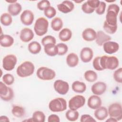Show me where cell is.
I'll return each instance as SVG.
<instances>
[{
  "instance_id": "7bdbcfd3",
  "label": "cell",
  "mask_w": 122,
  "mask_h": 122,
  "mask_svg": "<svg viewBox=\"0 0 122 122\" xmlns=\"http://www.w3.org/2000/svg\"><path fill=\"white\" fill-rule=\"evenodd\" d=\"M81 10L83 12L87 14L92 13L95 11V9L91 7L86 1L84 2L81 5Z\"/></svg>"
},
{
  "instance_id": "7c38bea8",
  "label": "cell",
  "mask_w": 122,
  "mask_h": 122,
  "mask_svg": "<svg viewBox=\"0 0 122 122\" xmlns=\"http://www.w3.org/2000/svg\"><path fill=\"white\" fill-rule=\"evenodd\" d=\"M34 19V15L32 11L25 10L23 11L20 16V20L22 23L26 26L32 24Z\"/></svg>"
},
{
  "instance_id": "c3c4849f",
  "label": "cell",
  "mask_w": 122,
  "mask_h": 122,
  "mask_svg": "<svg viewBox=\"0 0 122 122\" xmlns=\"http://www.w3.org/2000/svg\"><path fill=\"white\" fill-rule=\"evenodd\" d=\"M0 122H10V120L7 116L1 115L0 116Z\"/></svg>"
},
{
  "instance_id": "8d00e7d4",
  "label": "cell",
  "mask_w": 122,
  "mask_h": 122,
  "mask_svg": "<svg viewBox=\"0 0 122 122\" xmlns=\"http://www.w3.org/2000/svg\"><path fill=\"white\" fill-rule=\"evenodd\" d=\"M58 48V55L62 56L65 55L68 51V46L64 43H59L56 45Z\"/></svg>"
},
{
  "instance_id": "cb8c5ba5",
  "label": "cell",
  "mask_w": 122,
  "mask_h": 122,
  "mask_svg": "<svg viewBox=\"0 0 122 122\" xmlns=\"http://www.w3.org/2000/svg\"><path fill=\"white\" fill-rule=\"evenodd\" d=\"M66 63L70 67H75L79 63V57L78 55L73 52L69 53L66 57Z\"/></svg>"
},
{
  "instance_id": "1f68e13d",
  "label": "cell",
  "mask_w": 122,
  "mask_h": 122,
  "mask_svg": "<svg viewBox=\"0 0 122 122\" xmlns=\"http://www.w3.org/2000/svg\"><path fill=\"white\" fill-rule=\"evenodd\" d=\"M0 21L1 24L3 26H10L12 22V16L9 13H4L0 16Z\"/></svg>"
},
{
  "instance_id": "9a60e30c",
  "label": "cell",
  "mask_w": 122,
  "mask_h": 122,
  "mask_svg": "<svg viewBox=\"0 0 122 122\" xmlns=\"http://www.w3.org/2000/svg\"><path fill=\"white\" fill-rule=\"evenodd\" d=\"M58 10L63 13H68L72 11L74 8L73 3L70 0H64L57 5Z\"/></svg>"
},
{
  "instance_id": "603a6c76",
  "label": "cell",
  "mask_w": 122,
  "mask_h": 122,
  "mask_svg": "<svg viewBox=\"0 0 122 122\" xmlns=\"http://www.w3.org/2000/svg\"><path fill=\"white\" fill-rule=\"evenodd\" d=\"M21 5L17 2L10 4L8 7V12L12 16H16L18 15L21 12Z\"/></svg>"
},
{
  "instance_id": "44dd1931",
  "label": "cell",
  "mask_w": 122,
  "mask_h": 122,
  "mask_svg": "<svg viewBox=\"0 0 122 122\" xmlns=\"http://www.w3.org/2000/svg\"><path fill=\"white\" fill-rule=\"evenodd\" d=\"M95 118L99 121H103L108 116V109L104 106H100L94 112Z\"/></svg>"
},
{
  "instance_id": "7a4b0ae2",
  "label": "cell",
  "mask_w": 122,
  "mask_h": 122,
  "mask_svg": "<svg viewBox=\"0 0 122 122\" xmlns=\"http://www.w3.org/2000/svg\"><path fill=\"white\" fill-rule=\"evenodd\" d=\"M120 10V7L118 5L116 4H110L107 10L105 21L112 26L117 25V16Z\"/></svg>"
},
{
  "instance_id": "6da1fadb",
  "label": "cell",
  "mask_w": 122,
  "mask_h": 122,
  "mask_svg": "<svg viewBox=\"0 0 122 122\" xmlns=\"http://www.w3.org/2000/svg\"><path fill=\"white\" fill-rule=\"evenodd\" d=\"M100 63L103 70L106 69L114 70L118 67L119 64L118 59L114 56L103 55L100 56Z\"/></svg>"
},
{
  "instance_id": "681fc988",
  "label": "cell",
  "mask_w": 122,
  "mask_h": 122,
  "mask_svg": "<svg viewBox=\"0 0 122 122\" xmlns=\"http://www.w3.org/2000/svg\"><path fill=\"white\" fill-rule=\"evenodd\" d=\"M106 122H118L115 119L112 118V117H110L108 118L107 120H106Z\"/></svg>"
},
{
  "instance_id": "ffe728a7",
  "label": "cell",
  "mask_w": 122,
  "mask_h": 122,
  "mask_svg": "<svg viewBox=\"0 0 122 122\" xmlns=\"http://www.w3.org/2000/svg\"><path fill=\"white\" fill-rule=\"evenodd\" d=\"M111 40V37L103 31L99 30L97 32V36L95 39V41L98 45L102 46L105 42L110 41Z\"/></svg>"
},
{
  "instance_id": "484cf974",
  "label": "cell",
  "mask_w": 122,
  "mask_h": 122,
  "mask_svg": "<svg viewBox=\"0 0 122 122\" xmlns=\"http://www.w3.org/2000/svg\"><path fill=\"white\" fill-rule=\"evenodd\" d=\"M72 35V33L71 30L66 28L60 30L59 33V38L61 41L66 42L71 40Z\"/></svg>"
},
{
  "instance_id": "60d3db41",
  "label": "cell",
  "mask_w": 122,
  "mask_h": 122,
  "mask_svg": "<svg viewBox=\"0 0 122 122\" xmlns=\"http://www.w3.org/2000/svg\"><path fill=\"white\" fill-rule=\"evenodd\" d=\"M51 6L50 2L48 0H42L39 1L37 4V8L40 10H44L47 8Z\"/></svg>"
},
{
  "instance_id": "7dc6e473",
  "label": "cell",
  "mask_w": 122,
  "mask_h": 122,
  "mask_svg": "<svg viewBox=\"0 0 122 122\" xmlns=\"http://www.w3.org/2000/svg\"><path fill=\"white\" fill-rule=\"evenodd\" d=\"M48 122H60V119L58 115L52 114L49 116L48 118Z\"/></svg>"
},
{
  "instance_id": "ab89813d",
  "label": "cell",
  "mask_w": 122,
  "mask_h": 122,
  "mask_svg": "<svg viewBox=\"0 0 122 122\" xmlns=\"http://www.w3.org/2000/svg\"><path fill=\"white\" fill-rule=\"evenodd\" d=\"M113 76L115 81L121 83L122 82V68L120 67L115 70L113 72Z\"/></svg>"
},
{
  "instance_id": "9c48e42d",
  "label": "cell",
  "mask_w": 122,
  "mask_h": 122,
  "mask_svg": "<svg viewBox=\"0 0 122 122\" xmlns=\"http://www.w3.org/2000/svg\"><path fill=\"white\" fill-rule=\"evenodd\" d=\"M86 102L85 98L81 95L72 97L69 101V107L70 110L76 111L84 106Z\"/></svg>"
},
{
  "instance_id": "ee69618b",
  "label": "cell",
  "mask_w": 122,
  "mask_h": 122,
  "mask_svg": "<svg viewBox=\"0 0 122 122\" xmlns=\"http://www.w3.org/2000/svg\"><path fill=\"white\" fill-rule=\"evenodd\" d=\"M100 56H97L93 59L92 61V65L93 68H94V69L98 71H103L100 65Z\"/></svg>"
},
{
  "instance_id": "f907efd6",
  "label": "cell",
  "mask_w": 122,
  "mask_h": 122,
  "mask_svg": "<svg viewBox=\"0 0 122 122\" xmlns=\"http://www.w3.org/2000/svg\"><path fill=\"white\" fill-rule=\"evenodd\" d=\"M6 1L8 3H10V4L11 3H15V2H17V0H12V1H11V0H6Z\"/></svg>"
},
{
  "instance_id": "816d5d0a",
  "label": "cell",
  "mask_w": 122,
  "mask_h": 122,
  "mask_svg": "<svg viewBox=\"0 0 122 122\" xmlns=\"http://www.w3.org/2000/svg\"><path fill=\"white\" fill-rule=\"evenodd\" d=\"M83 1H74L76 3H81V2H82Z\"/></svg>"
},
{
  "instance_id": "30bf717a",
  "label": "cell",
  "mask_w": 122,
  "mask_h": 122,
  "mask_svg": "<svg viewBox=\"0 0 122 122\" xmlns=\"http://www.w3.org/2000/svg\"><path fill=\"white\" fill-rule=\"evenodd\" d=\"M17 62L16 56L14 54H8L5 56L2 60V67L5 71L13 70Z\"/></svg>"
},
{
  "instance_id": "7402d4cb",
  "label": "cell",
  "mask_w": 122,
  "mask_h": 122,
  "mask_svg": "<svg viewBox=\"0 0 122 122\" xmlns=\"http://www.w3.org/2000/svg\"><path fill=\"white\" fill-rule=\"evenodd\" d=\"M14 39L8 34H1L0 36V44L2 47L8 48L11 47L14 43Z\"/></svg>"
},
{
  "instance_id": "4fadbf2b",
  "label": "cell",
  "mask_w": 122,
  "mask_h": 122,
  "mask_svg": "<svg viewBox=\"0 0 122 122\" xmlns=\"http://www.w3.org/2000/svg\"><path fill=\"white\" fill-rule=\"evenodd\" d=\"M80 56L81 61L83 62H89L91 61L93 58V51L90 47H84L80 51Z\"/></svg>"
},
{
  "instance_id": "ba28073f",
  "label": "cell",
  "mask_w": 122,
  "mask_h": 122,
  "mask_svg": "<svg viewBox=\"0 0 122 122\" xmlns=\"http://www.w3.org/2000/svg\"><path fill=\"white\" fill-rule=\"evenodd\" d=\"M0 97L5 102H9L14 97V92L12 89L7 86L1 81L0 82Z\"/></svg>"
},
{
  "instance_id": "4316f807",
  "label": "cell",
  "mask_w": 122,
  "mask_h": 122,
  "mask_svg": "<svg viewBox=\"0 0 122 122\" xmlns=\"http://www.w3.org/2000/svg\"><path fill=\"white\" fill-rule=\"evenodd\" d=\"M72 90L76 93H83L86 90V85L85 83L79 81H74L71 85Z\"/></svg>"
},
{
  "instance_id": "5bb4252c",
  "label": "cell",
  "mask_w": 122,
  "mask_h": 122,
  "mask_svg": "<svg viewBox=\"0 0 122 122\" xmlns=\"http://www.w3.org/2000/svg\"><path fill=\"white\" fill-rule=\"evenodd\" d=\"M103 50L107 54H112L117 52L119 49V44L113 41H108L103 44Z\"/></svg>"
},
{
  "instance_id": "f35d334b",
  "label": "cell",
  "mask_w": 122,
  "mask_h": 122,
  "mask_svg": "<svg viewBox=\"0 0 122 122\" xmlns=\"http://www.w3.org/2000/svg\"><path fill=\"white\" fill-rule=\"evenodd\" d=\"M42 45L44 46L45 45L49 43L56 44V40L55 38L51 35H47L43 37L41 40Z\"/></svg>"
},
{
  "instance_id": "52a82bcc",
  "label": "cell",
  "mask_w": 122,
  "mask_h": 122,
  "mask_svg": "<svg viewBox=\"0 0 122 122\" xmlns=\"http://www.w3.org/2000/svg\"><path fill=\"white\" fill-rule=\"evenodd\" d=\"M108 115L115 119L117 121L122 119V107L121 103H113L109 105L108 109Z\"/></svg>"
},
{
  "instance_id": "2e32d148",
  "label": "cell",
  "mask_w": 122,
  "mask_h": 122,
  "mask_svg": "<svg viewBox=\"0 0 122 122\" xmlns=\"http://www.w3.org/2000/svg\"><path fill=\"white\" fill-rule=\"evenodd\" d=\"M107 89L106 84L103 81H97L94 83L91 87L92 92L96 95L103 94Z\"/></svg>"
},
{
  "instance_id": "e575fe53",
  "label": "cell",
  "mask_w": 122,
  "mask_h": 122,
  "mask_svg": "<svg viewBox=\"0 0 122 122\" xmlns=\"http://www.w3.org/2000/svg\"><path fill=\"white\" fill-rule=\"evenodd\" d=\"M103 28L104 30L107 33L114 34L117 31L118 25H116L115 26H112V25L108 24L105 21H104V22L103 23Z\"/></svg>"
},
{
  "instance_id": "3957f363",
  "label": "cell",
  "mask_w": 122,
  "mask_h": 122,
  "mask_svg": "<svg viewBox=\"0 0 122 122\" xmlns=\"http://www.w3.org/2000/svg\"><path fill=\"white\" fill-rule=\"evenodd\" d=\"M35 66L30 61H25L21 63L16 70V73L20 78H25L31 76L34 73Z\"/></svg>"
},
{
  "instance_id": "b9f144b4",
  "label": "cell",
  "mask_w": 122,
  "mask_h": 122,
  "mask_svg": "<svg viewBox=\"0 0 122 122\" xmlns=\"http://www.w3.org/2000/svg\"><path fill=\"white\" fill-rule=\"evenodd\" d=\"M106 7V4L105 2L102 1H100L99 6L95 10L96 13L100 15L103 14L105 11Z\"/></svg>"
},
{
  "instance_id": "d6a6232c",
  "label": "cell",
  "mask_w": 122,
  "mask_h": 122,
  "mask_svg": "<svg viewBox=\"0 0 122 122\" xmlns=\"http://www.w3.org/2000/svg\"><path fill=\"white\" fill-rule=\"evenodd\" d=\"M79 116V113L76 110H69L67 111L65 113V117L66 119L71 122H74L78 120Z\"/></svg>"
},
{
  "instance_id": "4dcf8cb0",
  "label": "cell",
  "mask_w": 122,
  "mask_h": 122,
  "mask_svg": "<svg viewBox=\"0 0 122 122\" xmlns=\"http://www.w3.org/2000/svg\"><path fill=\"white\" fill-rule=\"evenodd\" d=\"M84 77L87 81L92 82L97 80L98 78V75L94 71L88 70L84 72Z\"/></svg>"
},
{
  "instance_id": "bcb514c9",
  "label": "cell",
  "mask_w": 122,
  "mask_h": 122,
  "mask_svg": "<svg viewBox=\"0 0 122 122\" xmlns=\"http://www.w3.org/2000/svg\"><path fill=\"white\" fill-rule=\"evenodd\" d=\"M86 2L91 7L95 9H95L99 6L100 1L98 0H87Z\"/></svg>"
},
{
  "instance_id": "277c9868",
  "label": "cell",
  "mask_w": 122,
  "mask_h": 122,
  "mask_svg": "<svg viewBox=\"0 0 122 122\" xmlns=\"http://www.w3.org/2000/svg\"><path fill=\"white\" fill-rule=\"evenodd\" d=\"M48 27V20L45 18L41 17L35 21L34 25V30L37 36H42L47 32Z\"/></svg>"
},
{
  "instance_id": "8fae6325",
  "label": "cell",
  "mask_w": 122,
  "mask_h": 122,
  "mask_svg": "<svg viewBox=\"0 0 122 122\" xmlns=\"http://www.w3.org/2000/svg\"><path fill=\"white\" fill-rule=\"evenodd\" d=\"M53 87L55 91L61 95L66 94L69 90V83L62 80L55 81L53 84Z\"/></svg>"
},
{
  "instance_id": "f546056e",
  "label": "cell",
  "mask_w": 122,
  "mask_h": 122,
  "mask_svg": "<svg viewBox=\"0 0 122 122\" xmlns=\"http://www.w3.org/2000/svg\"><path fill=\"white\" fill-rule=\"evenodd\" d=\"M11 112L15 117L17 118H22L24 116L25 111L24 108L22 106L14 105L12 108Z\"/></svg>"
},
{
  "instance_id": "8992f818",
  "label": "cell",
  "mask_w": 122,
  "mask_h": 122,
  "mask_svg": "<svg viewBox=\"0 0 122 122\" xmlns=\"http://www.w3.org/2000/svg\"><path fill=\"white\" fill-rule=\"evenodd\" d=\"M36 75L40 80L51 81L56 76V73L52 69L46 67H41L37 70Z\"/></svg>"
},
{
  "instance_id": "5b68a950",
  "label": "cell",
  "mask_w": 122,
  "mask_h": 122,
  "mask_svg": "<svg viewBox=\"0 0 122 122\" xmlns=\"http://www.w3.org/2000/svg\"><path fill=\"white\" fill-rule=\"evenodd\" d=\"M67 102L65 99L61 97L56 98L50 101L49 103V108L52 112H61L67 109Z\"/></svg>"
},
{
  "instance_id": "d590c367",
  "label": "cell",
  "mask_w": 122,
  "mask_h": 122,
  "mask_svg": "<svg viewBox=\"0 0 122 122\" xmlns=\"http://www.w3.org/2000/svg\"><path fill=\"white\" fill-rule=\"evenodd\" d=\"M44 15L49 19L53 18L56 14V10L52 6H49L44 10Z\"/></svg>"
},
{
  "instance_id": "e0dca14e",
  "label": "cell",
  "mask_w": 122,
  "mask_h": 122,
  "mask_svg": "<svg viewBox=\"0 0 122 122\" xmlns=\"http://www.w3.org/2000/svg\"><path fill=\"white\" fill-rule=\"evenodd\" d=\"M34 36V32L31 29L29 28H24L20 31V38L22 42H28L31 41Z\"/></svg>"
},
{
  "instance_id": "f1b7e54d",
  "label": "cell",
  "mask_w": 122,
  "mask_h": 122,
  "mask_svg": "<svg viewBox=\"0 0 122 122\" xmlns=\"http://www.w3.org/2000/svg\"><path fill=\"white\" fill-rule=\"evenodd\" d=\"M63 27V21L60 17L54 18L51 21V27L55 31H60Z\"/></svg>"
},
{
  "instance_id": "f6af8a7d",
  "label": "cell",
  "mask_w": 122,
  "mask_h": 122,
  "mask_svg": "<svg viewBox=\"0 0 122 122\" xmlns=\"http://www.w3.org/2000/svg\"><path fill=\"white\" fill-rule=\"evenodd\" d=\"M80 121L81 122H96V120L90 115L85 114L81 116Z\"/></svg>"
},
{
  "instance_id": "d4e9b609",
  "label": "cell",
  "mask_w": 122,
  "mask_h": 122,
  "mask_svg": "<svg viewBox=\"0 0 122 122\" xmlns=\"http://www.w3.org/2000/svg\"><path fill=\"white\" fill-rule=\"evenodd\" d=\"M45 53L48 56L53 57L58 54V48L55 44L49 43L44 46Z\"/></svg>"
},
{
  "instance_id": "74e56055",
  "label": "cell",
  "mask_w": 122,
  "mask_h": 122,
  "mask_svg": "<svg viewBox=\"0 0 122 122\" xmlns=\"http://www.w3.org/2000/svg\"><path fill=\"white\" fill-rule=\"evenodd\" d=\"M3 82L7 85H11L14 82V77L13 75L10 73H6L4 74L2 78Z\"/></svg>"
},
{
  "instance_id": "83f0119b",
  "label": "cell",
  "mask_w": 122,
  "mask_h": 122,
  "mask_svg": "<svg viewBox=\"0 0 122 122\" xmlns=\"http://www.w3.org/2000/svg\"><path fill=\"white\" fill-rule=\"evenodd\" d=\"M28 49L29 52L32 54H38L41 50V45L37 41L30 42L28 46Z\"/></svg>"
},
{
  "instance_id": "836d02e7",
  "label": "cell",
  "mask_w": 122,
  "mask_h": 122,
  "mask_svg": "<svg viewBox=\"0 0 122 122\" xmlns=\"http://www.w3.org/2000/svg\"><path fill=\"white\" fill-rule=\"evenodd\" d=\"M32 119L33 120V122H44L45 120V115L42 112L36 111L33 113Z\"/></svg>"
},
{
  "instance_id": "d6986e66",
  "label": "cell",
  "mask_w": 122,
  "mask_h": 122,
  "mask_svg": "<svg viewBox=\"0 0 122 122\" xmlns=\"http://www.w3.org/2000/svg\"><path fill=\"white\" fill-rule=\"evenodd\" d=\"M81 35L84 41H92L95 40L97 36V32L94 29L88 28L83 30Z\"/></svg>"
},
{
  "instance_id": "ac0fdd59",
  "label": "cell",
  "mask_w": 122,
  "mask_h": 122,
  "mask_svg": "<svg viewBox=\"0 0 122 122\" xmlns=\"http://www.w3.org/2000/svg\"><path fill=\"white\" fill-rule=\"evenodd\" d=\"M102 101L101 98L96 95H91L88 99L87 105L88 106L93 110H95L101 106Z\"/></svg>"
}]
</instances>
